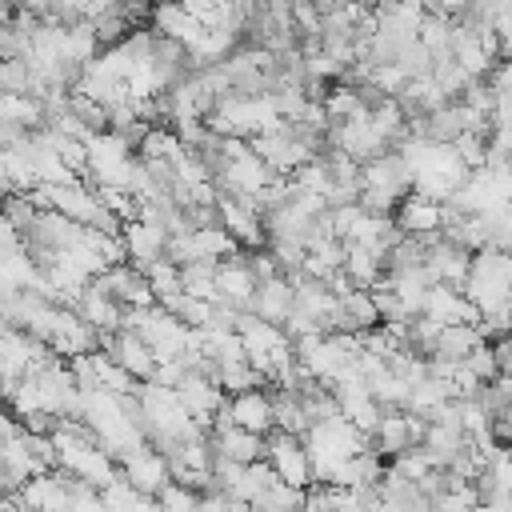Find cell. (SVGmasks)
<instances>
[{
	"label": "cell",
	"instance_id": "obj_1",
	"mask_svg": "<svg viewBox=\"0 0 512 512\" xmlns=\"http://www.w3.org/2000/svg\"><path fill=\"white\" fill-rule=\"evenodd\" d=\"M464 296L476 304L480 316H500L512 304V252L484 244L472 252L468 276H464Z\"/></svg>",
	"mask_w": 512,
	"mask_h": 512
},
{
	"label": "cell",
	"instance_id": "obj_2",
	"mask_svg": "<svg viewBox=\"0 0 512 512\" xmlns=\"http://www.w3.org/2000/svg\"><path fill=\"white\" fill-rule=\"evenodd\" d=\"M264 460L272 464L276 480L296 484V488H308L312 484V460H308V448H304L300 436H292L284 428H272L264 436Z\"/></svg>",
	"mask_w": 512,
	"mask_h": 512
},
{
	"label": "cell",
	"instance_id": "obj_3",
	"mask_svg": "<svg viewBox=\"0 0 512 512\" xmlns=\"http://www.w3.org/2000/svg\"><path fill=\"white\" fill-rule=\"evenodd\" d=\"M360 188H376V192H388V196H404L412 192V164L404 160L400 148H384L368 160H360Z\"/></svg>",
	"mask_w": 512,
	"mask_h": 512
},
{
	"label": "cell",
	"instance_id": "obj_4",
	"mask_svg": "<svg viewBox=\"0 0 512 512\" xmlns=\"http://www.w3.org/2000/svg\"><path fill=\"white\" fill-rule=\"evenodd\" d=\"M100 348H104L108 360H116L128 376H136V380H152V372H156V352H152V344H148L140 332H132V328L100 332Z\"/></svg>",
	"mask_w": 512,
	"mask_h": 512
},
{
	"label": "cell",
	"instance_id": "obj_5",
	"mask_svg": "<svg viewBox=\"0 0 512 512\" xmlns=\"http://www.w3.org/2000/svg\"><path fill=\"white\" fill-rule=\"evenodd\" d=\"M116 468H120V476H124L132 488H140L144 496H156V492L172 480V472H168V456H164L160 448H152L148 440H144L140 448H132Z\"/></svg>",
	"mask_w": 512,
	"mask_h": 512
},
{
	"label": "cell",
	"instance_id": "obj_6",
	"mask_svg": "<svg viewBox=\"0 0 512 512\" xmlns=\"http://www.w3.org/2000/svg\"><path fill=\"white\" fill-rule=\"evenodd\" d=\"M92 280H96L120 308H128V304H156L144 268H136L132 260H124V264H108V268H100Z\"/></svg>",
	"mask_w": 512,
	"mask_h": 512
},
{
	"label": "cell",
	"instance_id": "obj_7",
	"mask_svg": "<svg viewBox=\"0 0 512 512\" xmlns=\"http://www.w3.org/2000/svg\"><path fill=\"white\" fill-rule=\"evenodd\" d=\"M84 240V224L56 212V208H36L32 224L24 228V244H40V248H72Z\"/></svg>",
	"mask_w": 512,
	"mask_h": 512
},
{
	"label": "cell",
	"instance_id": "obj_8",
	"mask_svg": "<svg viewBox=\"0 0 512 512\" xmlns=\"http://www.w3.org/2000/svg\"><path fill=\"white\" fill-rule=\"evenodd\" d=\"M176 396H180V404H184V412L196 420V424H204L208 432H212V412L228 400V392L212 380V376H204V372H184V380L176 384Z\"/></svg>",
	"mask_w": 512,
	"mask_h": 512
},
{
	"label": "cell",
	"instance_id": "obj_9",
	"mask_svg": "<svg viewBox=\"0 0 512 512\" xmlns=\"http://www.w3.org/2000/svg\"><path fill=\"white\" fill-rule=\"evenodd\" d=\"M216 208H220V224L232 232V240H236L240 248H260V244H268L264 220H260V212H256L252 204H244V200H236V196H216Z\"/></svg>",
	"mask_w": 512,
	"mask_h": 512
},
{
	"label": "cell",
	"instance_id": "obj_10",
	"mask_svg": "<svg viewBox=\"0 0 512 512\" xmlns=\"http://www.w3.org/2000/svg\"><path fill=\"white\" fill-rule=\"evenodd\" d=\"M120 240H124V248H128V260H132L136 268H148L152 260H160V256H164L168 228H164V224H152V220L132 216V220H124V224H120Z\"/></svg>",
	"mask_w": 512,
	"mask_h": 512
},
{
	"label": "cell",
	"instance_id": "obj_11",
	"mask_svg": "<svg viewBox=\"0 0 512 512\" xmlns=\"http://www.w3.org/2000/svg\"><path fill=\"white\" fill-rule=\"evenodd\" d=\"M420 316H428V320H436V324H452V320L476 324V320H480L476 304H472V300L464 296V288H456V284H428Z\"/></svg>",
	"mask_w": 512,
	"mask_h": 512
},
{
	"label": "cell",
	"instance_id": "obj_12",
	"mask_svg": "<svg viewBox=\"0 0 512 512\" xmlns=\"http://www.w3.org/2000/svg\"><path fill=\"white\" fill-rule=\"evenodd\" d=\"M252 292H256V276H252V268L244 260V248H236L232 256H224L216 264V300H228L236 308H248Z\"/></svg>",
	"mask_w": 512,
	"mask_h": 512
},
{
	"label": "cell",
	"instance_id": "obj_13",
	"mask_svg": "<svg viewBox=\"0 0 512 512\" xmlns=\"http://www.w3.org/2000/svg\"><path fill=\"white\" fill-rule=\"evenodd\" d=\"M340 268L356 288H372L384 276V244L380 240H344Z\"/></svg>",
	"mask_w": 512,
	"mask_h": 512
},
{
	"label": "cell",
	"instance_id": "obj_14",
	"mask_svg": "<svg viewBox=\"0 0 512 512\" xmlns=\"http://www.w3.org/2000/svg\"><path fill=\"white\" fill-rule=\"evenodd\" d=\"M228 412H232V424L268 436V432H272V392H268V384L232 392V396H228Z\"/></svg>",
	"mask_w": 512,
	"mask_h": 512
},
{
	"label": "cell",
	"instance_id": "obj_15",
	"mask_svg": "<svg viewBox=\"0 0 512 512\" xmlns=\"http://www.w3.org/2000/svg\"><path fill=\"white\" fill-rule=\"evenodd\" d=\"M424 264H428V272H432V280H436V284H456V288H460V284H464V276H468L472 252H468L464 244H456V240L440 236V240L428 248Z\"/></svg>",
	"mask_w": 512,
	"mask_h": 512
},
{
	"label": "cell",
	"instance_id": "obj_16",
	"mask_svg": "<svg viewBox=\"0 0 512 512\" xmlns=\"http://www.w3.org/2000/svg\"><path fill=\"white\" fill-rule=\"evenodd\" d=\"M72 308H76V316H80L84 324H92L96 332H112V328H120V304H116L92 276H88V284L76 292Z\"/></svg>",
	"mask_w": 512,
	"mask_h": 512
},
{
	"label": "cell",
	"instance_id": "obj_17",
	"mask_svg": "<svg viewBox=\"0 0 512 512\" xmlns=\"http://www.w3.org/2000/svg\"><path fill=\"white\" fill-rule=\"evenodd\" d=\"M148 24H152V32H160V36H172V40H180L184 48L200 36V20L180 4V0H156L152 8H148Z\"/></svg>",
	"mask_w": 512,
	"mask_h": 512
},
{
	"label": "cell",
	"instance_id": "obj_18",
	"mask_svg": "<svg viewBox=\"0 0 512 512\" xmlns=\"http://www.w3.org/2000/svg\"><path fill=\"white\" fill-rule=\"evenodd\" d=\"M292 296H296L292 280H288L284 272H276V276H268V280H256V292H252L248 308H252L256 316L272 320V324H284V316L292 312Z\"/></svg>",
	"mask_w": 512,
	"mask_h": 512
},
{
	"label": "cell",
	"instance_id": "obj_19",
	"mask_svg": "<svg viewBox=\"0 0 512 512\" xmlns=\"http://www.w3.org/2000/svg\"><path fill=\"white\" fill-rule=\"evenodd\" d=\"M440 208L444 200H432V196H420V192H404L392 220L400 224V232H436L440 228Z\"/></svg>",
	"mask_w": 512,
	"mask_h": 512
},
{
	"label": "cell",
	"instance_id": "obj_20",
	"mask_svg": "<svg viewBox=\"0 0 512 512\" xmlns=\"http://www.w3.org/2000/svg\"><path fill=\"white\" fill-rule=\"evenodd\" d=\"M212 452L236 460V464H252V460H264V436L260 432H248L240 424H228L220 432H212Z\"/></svg>",
	"mask_w": 512,
	"mask_h": 512
},
{
	"label": "cell",
	"instance_id": "obj_21",
	"mask_svg": "<svg viewBox=\"0 0 512 512\" xmlns=\"http://www.w3.org/2000/svg\"><path fill=\"white\" fill-rule=\"evenodd\" d=\"M480 340H484V336H480V328H476V324H468V320H452V324H440L436 344H432V352H428V356H444V360L460 364V360H464Z\"/></svg>",
	"mask_w": 512,
	"mask_h": 512
},
{
	"label": "cell",
	"instance_id": "obj_22",
	"mask_svg": "<svg viewBox=\"0 0 512 512\" xmlns=\"http://www.w3.org/2000/svg\"><path fill=\"white\" fill-rule=\"evenodd\" d=\"M188 244H192V260H224V256H232L240 248L224 224L188 228Z\"/></svg>",
	"mask_w": 512,
	"mask_h": 512
},
{
	"label": "cell",
	"instance_id": "obj_23",
	"mask_svg": "<svg viewBox=\"0 0 512 512\" xmlns=\"http://www.w3.org/2000/svg\"><path fill=\"white\" fill-rule=\"evenodd\" d=\"M396 100H400L404 116H428V112L440 108L448 96L440 92V84H436L432 76H416V80H408V84L396 92Z\"/></svg>",
	"mask_w": 512,
	"mask_h": 512
},
{
	"label": "cell",
	"instance_id": "obj_24",
	"mask_svg": "<svg viewBox=\"0 0 512 512\" xmlns=\"http://www.w3.org/2000/svg\"><path fill=\"white\" fill-rule=\"evenodd\" d=\"M320 104H324V112H328V124H336V120H352V116H364V112H368V108L360 104L356 84H348V80H332V84L324 88Z\"/></svg>",
	"mask_w": 512,
	"mask_h": 512
},
{
	"label": "cell",
	"instance_id": "obj_25",
	"mask_svg": "<svg viewBox=\"0 0 512 512\" xmlns=\"http://www.w3.org/2000/svg\"><path fill=\"white\" fill-rule=\"evenodd\" d=\"M272 392V428H284V432H292V436H304L308 432V416H304V404H300V396L296 392H288V388H268Z\"/></svg>",
	"mask_w": 512,
	"mask_h": 512
},
{
	"label": "cell",
	"instance_id": "obj_26",
	"mask_svg": "<svg viewBox=\"0 0 512 512\" xmlns=\"http://www.w3.org/2000/svg\"><path fill=\"white\" fill-rule=\"evenodd\" d=\"M0 464H4V468H8V472L20 480V484H24L28 476L44 472V468H40V460L32 456V448H28V436H24V428L0 444Z\"/></svg>",
	"mask_w": 512,
	"mask_h": 512
},
{
	"label": "cell",
	"instance_id": "obj_27",
	"mask_svg": "<svg viewBox=\"0 0 512 512\" xmlns=\"http://www.w3.org/2000/svg\"><path fill=\"white\" fill-rule=\"evenodd\" d=\"M272 480H276L272 464H268V460H252V464H244V468H240V476L232 480V488H228V492L252 508V500H256V496H260V492H264Z\"/></svg>",
	"mask_w": 512,
	"mask_h": 512
},
{
	"label": "cell",
	"instance_id": "obj_28",
	"mask_svg": "<svg viewBox=\"0 0 512 512\" xmlns=\"http://www.w3.org/2000/svg\"><path fill=\"white\" fill-rule=\"evenodd\" d=\"M428 76L440 84V92H444L448 100H456V96L464 92V84L472 80V76L460 68V60H456L448 48H444V52H432V72H428Z\"/></svg>",
	"mask_w": 512,
	"mask_h": 512
},
{
	"label": "cell",
	"instance_id": "obj_29",
	"mask_svg": "<svg viewBox=\"0 0 512 512\" xmlns=\"http://www.w3.org/2000/svg\"><path fill=\"white\" fill-rule=\"evenodd\" d=\"M340 304H344V316H348V328H352V332H364V328H376V324H380V308H376V300H372L368 288L344 292Z\"/></svg>",
	"mask_w": 512,
	"mask_h": 512
},
{
	"label": "cell",
	"instance_id": "obj_30",
	"mask_svg": "<svg viewBox=\"0 0 512 512\" xmlns=\"http://www.w3.org/2000/svg\"><path fill=\"white\" fill-rule=\"evenodd\" d=\"M216 264H220V260H184V264H180V284H184V292L204 296V300H216Z\"/></svg>",
	"mask_w": 512,
	"mask_h": 512
},
{
	"label": "cell",
	"instance_id": "obj_31",
	"mask_svg": "<svg viewBox=\"0 0 512 512\" xmlns=\"http://www.w3.org/2000/svg\"><path fill=\"white\" fill-rule=\"evenodd\" d=\"M212 304L216 300H204V296H192V292H176L172 300H164L160 308H168L180 324H188V328H204L208 320H212Z\"/></svg>",
	"mask_w": 512,
	"mask_h": 512
},
{
	"label": "cell",
	"instance_id": "obj_32",
	"mask_svg": "<svg viewBox=\"0 0 512 512\" xmlns=\"http://www.w3.org/2000/svg\"><path fill=\"white\" fill-rule=\"evenodd\" d=\"M144 276H148V284H152L156 304H164V300H172L176 292H184V284H180V264H176V260H168V256L152 260V264L144 268Z\"/></svg>",
	"mask_w": 512,
	"mask_h": 512
},
{
	"label": "cell",
	"instance_id": "obj_33",
	"mask_svg": "<svg viewBox=\"0 0 512 512\" xmlns=\"http://www.w3.org/2000/svg\"><path fill=\"white\" fill-rule=\"evenodd\" d=\"M416 40L428 48V52H444L448 48V40H452V16H444V12H424L420 16V28H416Z\"/></svg>",
	"mask_w": 512,
	"mask_h": 512
},
{
	"label": "cell",
	"instance_id": "obj_34",
	"mask_svg": "<svg viewBox=\"0 0 512 512\" xmlns=\"http://www.w3.org/2000/svg\"><path fill=\"white\" fill-rule=\"evenodd\" d=\"M68 108L76 112V120H80L88 132H104V128H108V108H104L96 96H88V92H80V88H68Z\"/></svg>",
	"mask_w": 512,
	"mask_h": 512
},
{
	"label": "cell",
	"instance_id": "obj_35",
	"mask_svg": "<svg viewBox=\"0 0 512 512\" xmlns=\"http://www.w3.org/2000/svg\"><path fill=\"white\" fill-rule=\"evenodd\" d=\"M100 504H108V508H148L152 504V496H144L140 488H132L120 472L100 488Z\"/></svg>",
	"mask_w": 512,
	"mask_h": 512
},
{
	"label": "cell",
	"instance_id": "obj_36",
	"mask_svg": "<svg viewBox=\"0 0 512 512\" xmlns=\"http://www.w3.org/2000/svg\"><path fill=\"white\" fill-rule=\"evenodd\" d=\"M252 508H272V512H288V508H304V488L296 484H284V480H272L256 500Z\"/></svg>",
	"mask_w": 512,
	"mask_h": 512
},
{
	"label": "cell",
	"instance_id": "obj_37",
	"mask_svg": "<svg viewBox=\"0 0 512 512\" xmlns=\"http://www.w3.org/2000/svg\"><path fill=\"white\" fill-rule=\"evenodd\" d=\"M268 384L248 360H236V364H220V388L232 396V392H244V388H260Z\"/></svg>",
	"mask_w": 512,
	"mask_h": 512
},
{
	"label": "cell",
	"instance_id": "obj_38",
	"mask_svg": "<svg viewBox=\"0 0 512 512\" xmlns=\"http://www.w3.org/2000/svg\"><path fill=\"white\" fill-rule=\"evenodd\" d=\"M408 80H416V76H428L432 72V52L420 44V40H408L400 52H396V60H392Z\"/></svg>",
	"mask_w": 512,
	"mask_h": 512
},
{
	"label": "cell",
	"instance_id": "obj_39",
	"mask_svg": "<svg viewBox=\"0 0 512 512\" xmlns=\"http://www.w3.org/2000/svg\"><path fill=\"white\" fill-rule=\"evenodd\" d=\"M452 148H456V156L464 160L468 172L488 164V136H480V132H460V136L452 140Z\"/></svg>",
	"mask_w": 512,
	"mask_h": 512
},
{
	"label": "cell",
	"instance_id": "obj_40",
	"mask_svg": "<svg viewBox=\"0 0 512 512\" xmlns=\"http://www.w3.org/2000/svg\"><path fill=\"white\" fill-rule=\"evenodd\" d=\"M96 196H100V204L108 208V212H116L120 220H132L136 216V196L124 188V184H96Z\"/></svg>",
	"mask_w": 512,
	"mask_h": 512
},
{
	"label": "cell",
	"instance_id": "obj_41",
	"mask_svg": "<svg viewBox=\"0 0 512 512\" xmlns=\"http://www.w3.org/2000/svg\"><path fill=\"white\" fill-rule=\"evenodd\" d=\"M152 504H156V508H188V512H192V508L200 504V492L188 488V484H180V480H168V484L152 496Z\"/></svg>",
	"mask_w": 512,
	"mask_h": 512
},
{
	"label": "cell",
	"instance_id": "obj_42",
	"mask_svg": "<svg viewBox=\"0 0 512 512\" xmlns=\"http://www.w3.org/2000/svg\"><path fill=\"white\" fill-rule=\"evenodd\" d=\"M468 372H476L480 380H492L496 372H500V364H496V352H492V340H480L464 360H460Z\"/></svg>",
	"mask_w": 512,
	"mask_h": 512
},
{
	"label": "cell",
	"instance_id": "obj_43",
	"mask_svg": "<svg viewBox=\"0 0 512 512\" xmlns=\"http://www.w3.org/2000/svg\"><path fill=\"white\" fill-rule=\"evenodd\" d=\"M368 80H372V84H376L380 92H388V96H396V92H400V88L408 84V76H404V72H400V68L392 64V60H384V64H376Z\"/></svg>",
	"mask_w": 512,
	"mask_h": 512
},
{
	"label": "cell",
	"instance_id": "obj_44",
	"mask_svg": "<svg viewBox=\"0 0 512 512\" xmlns=\"http://www.w3.org/2000/svg\"><path fill=\"white\" fill-rule=\"evenodd\" d=\"M292 28H296L300 36L320 32V8H316L312 0H292Z\"/></svg>",
	"mask_w": 512,
	"mask_h": 512
},
{
	"label": "cell",
	"instance_id": "obj_45",
	"mask_svg": "<svg viewBox=\"0 0 512 512\" xmlns=\"http://www.w3.org/2000/svg\"><path fill=\"white\" fill-rule=\"evenodd\" d=\"M24 248V236H20V228L0 212V256H8V252H20Z\"/></svg>",
	"mask_w": 512,
	"mask_h": 512
},
{
	"label": "cell",
	"instance_id": "obj_46",
	"mask_svg": "<svg viewBox=\"0 0 512 512\" xmlns=\"http://www.w3.org/2000/svg\"><path fill=\"white\" fill-rule=\"evenodd\" d=\"M28 132H32V128H24V124H12V120H0V148H20Z\"/></svg>",
	"mask_w": 512,
	"mask_h": 512
},
{
	"label": "cell",
	"instance_id": "obj_47",
	"mask_svg": "<svg viewBox=\"0 0 512 512\" xmlns=\"http://www.w3.org/2000/svg\"><path fill=\"white\" fill-rule=\"evenodd\" d=\"M424 4H428L432 12H444V16H460L468 0H424Z\"/></svg>",
	"mask_w": 512,
	"mask_h": 512
},
{
	"label": "cell",
	"instance_id": "obj_48",
	"mask_svg": "<svg viewBox=\"0 0 512 512\" xmlns=\"http://www.w3.org/2000/svg\"><path fill=\"white\" fill-rule=\"evenodd\" d=\"M16 432H20V420H16L8 408H0V444H4L8 436H16Z\"/></svg>",
	"mask_w": 512,
	"mask_h": 512
},
{
	"label": "cell",
	"instance_id": "obj_49",
	"mask_svg": "<svg viewBox=\"0 0 512 512\" xmlns=\"http://www.w3.org/2000/svg\"><path fill=\"white\" fill-rule=\"evenodd\" d=\"M4 492H20V480L0 464V496H4Z\"/></svg>",
	"mask_w": 512,
	"mask_h": 512
},
{
	"label": "cell",
	"instance_id": "obj_50",
	"mask_svg": "<svg viewBox=\"0 0 512 512\" xmlns=\"http://www.w3.org/2000/svg\"><path fill=\"white\" fill-rule=\"evenodd\" d=\"M12 12H16V0H0V24L12 20Z\"/></svg>",
	"mask_w": 512,
	"mask_h": 512
}]
</instances>
